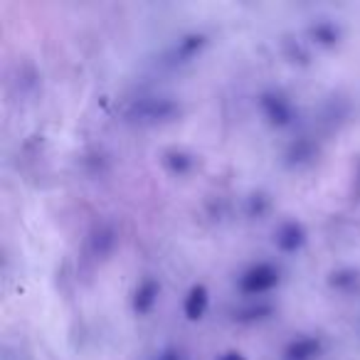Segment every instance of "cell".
Masks as SVG:
<instances>
[{
	"instance_id": "1",
	"label": "cell",
	"mask_w": 360,
	"mask_h": 360,
	"mask_svg": "<svg viewBox=\"0 0 360 360\" xmlns=\"http://www.w3.org/2000/svg\"><path fill=\"white\" fill-rule=\"evenodd\" d=\"M180 101L173 96H141V99L131 101L126 109V119L136 121V124H165L180 116Z\"/></svg>"
},
{
	"instance_id": "2",
	"label": "cell",
	"mask_w": 360,
	"mask_h": 360,
	"mask_svg": "<svg viewBox=\"0 0 360 360\" xmlns=\"http://www.w3.org/2000/svg\"><path fill=\"white\" fill-rule=\"evenodd\" d=\"M276 284H279V269L269 262H257L240 274L237 289L245 296H262L269 294Z\"/></svg>"
},
{
	"instance_id": "3",
	"label": "cell",
	"mask_w": 360,
	"mask_h": 360,
	"mask_svg": "<svg viewBox=\"0 0 360 360\" xmlns=\"http://www.w3.org/2000/svg\"><path fill=\"white\" fill-rule=\"evenodd\" d=\"M257 104H259V111L264 114V119L269 121V126H274V129H286V126L294 124L296 109L289 96L281 94V91H276V89L262 91Z\"/></svg>"
},
{
	"instance_id": "4",
	"label": "cell",
	"mask_w": 360,
	"mask_h": 360,
	"mask_svg": "<svg viewBox=\"0 0 360 360\" xmlns=\"http://www.w3.org/2000/svg\"><path fill=\"white\" fill-rule=\"evenodd\" d=\"M306 240H309V235H306V227L301 225L299 220L281 222V225L276 227V232H274L276 250L284 252V255H296V252L306 245Z\"/></svg>"
},
{
	"instance_id": "5",
	"label": "cell",
	"mask_w": 360,
	"mask_h": 360,
	"mask_svg": "<svg viewBox=\"0 0 360 360\" xmlns=\"http://www.w3.org/2000/svg\"><path fill=\"white\" fill-rule=\"evenodd\" d=\"M205 45H207L205 32H198V30L186 32V35L170 47V52H168L170 65H186V62H191L195 55H200Z\"/></svg>"
},
{
	"instance_id": "6",
	"label": "cell",
	"mask_w": 360,
	"mask_h": 360,
	"mask_svg": "<svg viewBox=\"0 0 360 360\" xmlns=\"http://www.w3.org/2000/svg\"><path fill=\"white\" fill-rule=\"evenodd\" d=\"M119 245V232L111 222H96L89 235V250L96 259H109Z\"/></svg>"
},
{
	"instance_id": "7",
	"label": "cell",
	"mask_w": 360,
	"mask_h": 360,
	"mask_svg": "<svg viewBox=\"0 0 360 360\" xmlns=\"http://www.w3.org/2000/svg\"><path fill=\"white\" fill-rule=\"evenodd\" d=\"M160 296V284L153 276H146V279L139 281V286L134 289V296H131V306H134L136 316H146L153 311V306L158 304Z\"/></svg>"
},
{
	"instance_id": "8",
	"label": "cell",
	"mask_w": 360,
	"mask_h": 360,
	"mask_svg": "<svg viewBox=\"0 0 360 360\" xmlns=\"http://www.w3.org/2000/svg\"><path fill=\"white\" fill-rule=\"evenodd\" d=\"M316 155H319V143L311 136H299V139H294L286 146L284 163L289 168H301V165H309Z\"/></svg>"
},
{
	"instance_id": "9",
	"label": "cell",
	"mask_w": 360,
	"mask_h": 360,
	"mask_svg": "<svg viewBox=\"0 0 360 360\" xmlns=\"http://www.w3.org/2000/svg\"><path fill=\"white\" fill-rule=\"evenodd\" d=\"M323 353V340L319 335H299L284 348V360H316Z\"/></svg>"
},
{
	"instance_id": "10",
	"label": "cell",
	"mask_w": 360,
	"mask_h": 360,
	"mask_svg": "<svg viewBox=\"0 0 360 360\" xmlns=\"http://www.w3.org/2000/svg\"><path fill=\"white\" fill-rule=\"evenodd\" d=\"M207 306H210V291L205 284H193L191 291L186 294L183 301V314L188 321H200L207 314Z\"/></svg>"
},
{
	"instance_id": "11",
	"label": "cell",
	"mask_w": 360,
	"mask_h": 360,
	"mask_svg": "<svg viewBox=\"0 0 360 360\" xmlns=\"http://www.w3.org/2000/svg\"><path fill=\"white\" fill-rule=\"evenodd\" d=\"M306 32H309V40L316 42V45H321V47H335L340 42V37H343V30H340L338 22L326 20V18L323 20L311 22Z\"/></svg>"
},
{
	"instance_id": "12",
	"label": "cell",
	"mask_w": 360,
	"mask_h": 360,
	"mask_svg": "<svg viewBox=\"0 0 360 360\" xmlns=\"http://www.w3.org/2000/svg\"><path fill=\"white\" fill-rule=\"evenodd\" d=\"M163 165H165V170L173 175H188L195 168V155L186 148H165Z\"/></svg>"
},
{
	"instance_id": "13",
	"label": "cell",
	"mask_w": 360,
	"mask_h": 360,
	"mask_svg": "<svg viewBox=\"0 0 360 360\" xmlns=\"http://www.w3.org/2000/svg\"><path fill=\"white\" fill-rule=\"evenodd\" d=\"M328 286L340 294H350L360 286V271L353 266H343V269H335L328 274Z\"/></svg>"
},
{
	"instance_id": "14",
	"label": "cell",
	"mask_w": 360,
	"mask_h": 360,
	"mask_svg": "<svg viewBox=\"0 0 360 360\" xmlns=\"http://www.w3.org/2000/svg\"><path fill=\"white\" fill-rule=\"evenodd\" d=\"M274 314V306L271 304H252L245 306V309L235 311V321H242V323H255V321H264Z\"/></svg>"
},
{
	"instance_id": "15",
	"label": "cell",
	"mask_w": 360,
	"mask_h": 360,
	"mask_svg": "<svg viewBox=\"0 0 360 360\" xmlns=\"http://www.w3.org/2000/svg\"><path fill=\"white\" fill-rule=\"evenodd\" d=\"M269 207H271L269 195H266V193H262V191H257V193H252V195L247 198L245 210H247V215H250V217H255V220H262V217L269 212Z\"/></svg>"
},
{
	"instance_id": "16",
	"label": "cell",
	"mask_w": 360,
	"mask_h": 360,
	"mask_svg": "<svg viewBox=\"0 0 360 360\" xmlns=\"http://www.w3.org/2000/svg\"><path fill=\"white\" fill-rule=\"evenodd\" d=\"M284 52H286V57H289L291 62H306V60H309V52H306L296 40H291V37H286V40H284Z\"/></svg>"
},
{
	"instance_id": "17",
	"label": "cell",
	"mask_w": 360,
	"mask_h": 360,
	"mask_svg": "<svg viewBox=\"0 0 360 360\" xmlns=\"http://www.w3.org/2000/svg\"><path fill=\"white\" fill-rule=\"evenodd\" d=\"M153 360H186V355H183V350H178V348H163Z\"/></svg>"
},
{
	"instance_id": "18",
	"label": "cell",
	"mask_w": 360,
	"mask_h": 360,
	"mask_svg": "<svg viewBox=\"0 0 360 360\" xmlns=\"http://www.w3.org/2000/svg\"><path fill=\"white\" fill-rule=\"evenodd\" d=\"M217 360H247L245 353H240V350H227V353H222Z\"/></svg>"
},
{
	"instance_id": "19",
	"label": "cell",
	"mask_w": 360,
	"mask_h": 360,
	"mask_svg": "<svg viewBox=\"0 0 360 360\" xmlns=\"http://www.w3.org/2000/svg\"><path fill=\"white\" fill-rule=\"evenodd\" d=\"M355 191H358V195H360V163H358V168H355Z\"/></svg>"
}]
</instances>
